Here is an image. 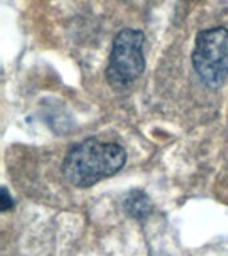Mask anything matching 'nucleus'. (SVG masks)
<instances>
[{"instance_id":"f257e3e1","label":"nucleus","mask_w":228,"mask_h":256,"mask_svg":"<svg viewBox=\"0 0 228 256\" xmlns=\"http://www.w3.org/2000/svg\"><path fill=\"white\" fill-rule=\"evenodd\" d=\"M126 159V151L118 143L91 138L76 144L68 152L62 171L72 186L87 188L119 172Z\"/></svg>"},{"instance_id":"f03ea898","label":"nucleus","mask_w":228,"mask_h":256,"mask_svg":"<svg viewBox=\"0 0 228 256\" xmlns=\"http://www.w3.org/2000/svg\"><path fill=\"white\" fill-rule=\"evenodd\" d=\"M192 64L207 87L218 88L228 78V30L211 28L196 36Z\"/></svg>"},{"instance_id":"7ed1b4c3","label":"nucleus","mask_w":228,"mask_h":256,"mask_svg":"<svg viewBox=\"0 0 228 256\" xmlns=\"http://www.w3.org/2000/svg\"><path fill=\"white\" fill-rule=\"evenodd\" d=\"M144 35L142 31L126 28L116 35L107 66V80L114 88L131 86L144 71Z\"/></svg>"},{"instance_id":"20e7f679","label":"nucleus","mask_w":228,"mask_h":256,"mask_svg":"<svg viewBox=\"0 0 228 256\" xmlns=\"http://www.w3.org/2000/svg\"><path fill=\"white\" fill-rule=\"evenodd\" d=\"M126 207L130 215L142 218L143 215H147L150 212V199L146 194L142 191H135L130 194L126 202Z\"/></svg>"},{"instance_id":"39448f33","label":"nucleus","mask_w":228,"mask_h":256,"mask_svg":"<svg viewBox=\"0 0 228 256\" xmlns=\"http://www.w3.org/2000/svg\"><path fill=\"white\" fill-rule=\"evenodd\" d=\"M0 206H2V211H7V210H10L14 206L12 198L8 195V192L4 188L3 191H2V198H0Z\"/></svg>"}]
</instances>
